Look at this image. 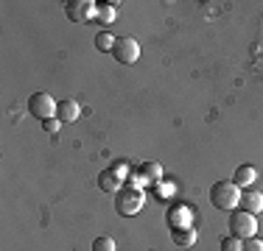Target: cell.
<instances>
[{"label":"cell","instance_id":"2e32d148","mask_svg":"<svg viewBox=\"0 0 263 251\" xmlns=\"http://www.w3.org/2000/svg\"><path fill=\"white\" fill-rule=\"evenodd\" d=\"M92 251H115V240L109 235H101L92 240Z\"/></svg>","mask_w":263,"mask_h":251},{"label":"cell","instance_id":"3957f363","mask_svg":"<svg viewBox=\"0 0 263 251\" xmlns=\"http://www.w3.org/2000/svg\"><path fill=\"white\" fill-rule=\"evenodd\" d=\"M56 109H59V100H53V95H48V92H34V95L28 98L31 117H36V120H42V123L56 117Z\"/></svg>","mask_w":263,"mask_h":251},{"label":"cell","instance_id":"e0dca14e","mask_svg":"<svg viewBox=\"0 0 263 251\" xmlns=\"http://www.w3.org/2000/svg\"><path fill=\"white\" fill-rule=\"evenodd\" d=\"M243 251H263V240L260 237H247L243 240Z\"/></svg>","mask_w":263,"mask_h":251},{"label":"cell","instance_id":"7a4b0ae2","mask_svg":"<svg viewBox=\"0 0 263 251\" xmlns=\"http://www.w3.org/2000/svg\"><path fill=\"white\" fill-rule=\"evenodd\" d=\"M143 204H146V193L137 190V187H129V184L121 187L118 196H115V210H118V215H123V218L137 215V212L143 210Z\"/></svg>","mask_w":263,"mask_h":251},{"label":"cell","instance_id":"9c48e42d","mask_svg":"<svg viewBox=\"0 0 263 251\" xmlns=\"http://www.w3.org/2000/svg\"><path fill=\"white\" fill-rule=\"evenodd\" d=\"M165 218H168V223H171V229H187V226H191V210H187V204L171 206Z\"/></svg>","mask_w":263,"mask_h":251},{"label":"cell","instance_id":"277c9868","mask_svg":"<svg viewBox=\"0 0 263 251\" xmlns=\"http://www.w3.org/2000/svg\"><path fill=\"white\" fill-rule=\"evenodd\" d=\"M255 232H258V218L252 212H243V210L230 212V235L247 240V237H255Z\"/></svg>","mask_w":263,"mask_h":251},{"label":"cell","instance_id":"7c38bea8","mask_svg":"<svg viewBox=\"0 0 263 251\" xmlns=\"http://www.w3.org/2000/svg\"><path fill=\"white\" fill-rule=\"evenodd\" d=\"M196 229L193 226H187V229H171V240L177 243L179 248H191L193 243H196Z\"/></svg>","mask_w":263,"mask_h":251},{"label":"cell","instance_id":"52a82bcc","mask_svg":"<svg viewBox=\"0 0 263 251\" xmlns=\"http://www.w3.org/2000/svg\"><path fill=\"white\" fill-rule=\"evenodd\" d=\"M56 117H59L62 123H76L79 117H81V106H79V100H73V98L59 100V109H56Z\"/></svg>","mask_w":263,"mask_h":251},{"label":"cell","instance_id":"8992f818","mask_svg":"<svg viewBox=\"0 0 263 251\" xmlns=\"http://www.w3.org/2000/svg\"><path fill=\"white\" fill-rule=\"evenodd\" d=\"M65 14L73 23H90L96 17V3L92 0H67L65 3Z\"/></svg>","mask_w":263,"mask_h":251},{"label":"cell","instance_id":"4fadbf2b","mask_svg":"<svg viewBox=\"0 0 263 251\" xmlns=\"http://www.w3.org/2000/svg\"><path fill=\"white\" fill-rule=\"evenodd\" d=\"M118 17V3H96V20L101 25H109Z\"/></svg>","mask_w":263,"mask_h":251},{"label":"cell","instance_id":"ba28073f","mask_svg":"<svg viewBox=\"0 0 263 251\" xmlns=\"http://www.w3.org/2000/svg\"><path fill=\"white\" fill-rule=\"evenodd\" d=\"M241 210H243V212H252V215L263 212V193L252 190V187L241 190Z\"/></svg>","mask_w":263,"mask_h":251},{"label":"cell","instance_id":"6da1fadb","mask_svg":"<svg viewBox=\"0 0 263 251\" xmlns=\"http://www.w3.org/2000/svg\"><path fill=\"white\" fill-rule=\"evenodd\" d=\"M210 204L224 212L238 210V204H241V187L233 184V181H216L210 187Z\"/></svg>","mask_w":263,"mask_h":251},{"label":"cell","instance_id":"30bf717a","mask_svg":"<svg viewBox=\"0 0 263 251\" xmlns=\"http://www.w3.org/2000/svg\"><path fill=\"white\" fill-rule=\"evenodd\" d=\"M126 184V181L121 179V176H115L112 171H104V173H98V187H101L104 193H109V196H118V190Z\"/></svg>","mask_w":263,"mask_h":251},{"label":"cell","instance_id":"d6986e66","mask_svg":"<svg viewBox=\"0 0 263 251\" xmlns=\"http://www.w3.org/2000/svg\"><path fill=\"white\" fill-rule=\"evenodd\" d=\"M109 171H112V173H115V176H121V179H123V181H126V162H115V165H112V168H109Z\"/></svg>","mask_w":263,"mask_h":251},{"label":"cell","instance_id":"5bb4252c","mask_svg":"<svg viewBox=\"0 0 263 251\" xmlns=\"http://www.w3.org/2000/svg\"><path fill=\"white\" fill-rule=\"evenodd\" d=\"M112 45H115V36H112L109 31H98L96 34V48L101 50V53H112Z\"/></svg>","mask_w":263,"mask_h":251},{"label":"cell","instance_id":"5b68a950","mask_svg":"<svg viewBox=\"0 0 263 251\" xmlns=\"http://www.w3.org/2000/svg\"><path fill=\"white\" fill-rule=\"evenodd\" d=\"M112 59L121 61V65H135L140 59V45L132 36H115V45H112Z\"/></svg>","mask_w":263,"mask_h":251},{"label":"cell","instance_id":"ac0fdd59","mask_svg":"<svg viewBox=\"0 0 263 251\" xmlns=\"http://www.w3.org/2000/svg\"><path fill=\"white\" fill-rule=\"evenodd\" d=\"M42 129H45L48 134H56V131L62 129V120H59V117H51V120H45V123H42Z\"/></svg>","mask_w":263,"mask_h":251},{"label":"cell","instance_id":"8fae6325","mask_svg":"<svg viewBox=\"0 0 263 251\" xmlns=\"http://www.w3.org/2000/svg\"><path fill=\"white\" fill-rule=\"evenodd\" d=\"M255 179H258V171H255L252 165H241V168H235V176H233V184L238 187H252L255 184Z\"/></svg>","mask_w":263,"mask_h":251},{"label":"cell","instance_id":"9a60e30c","mask_svg":"<svg viewBox=\"0 0 263 251\" xmlns=\"http://www.w3.org/2000/svg\"><path fill=\"white\" fill-rule=\"evenodd\" d=\"M218 248H221V251H243V240H241V237H235V235H227V237H221Z\"/></svg>","mask_w":263,"mask_h":251}]
</instances>
